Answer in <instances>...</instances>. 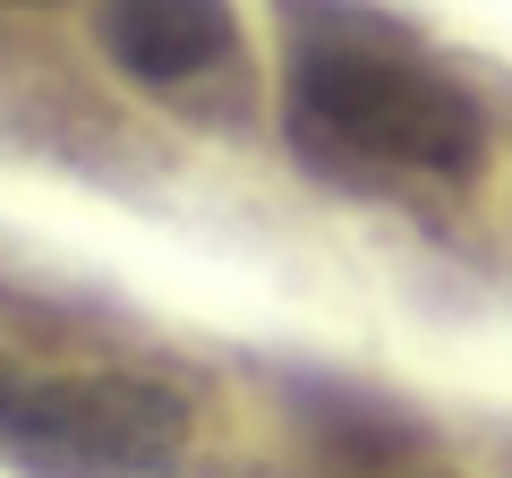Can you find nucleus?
<instances>
[{"label":"nucleus","mask_w":512,"mask_h":478,"mask_svg":"<svg viewBox=\"0 0 512 478\" xmlns=\"http://www.w3.org/2000/svg\"><path fill=\"white\" fill-rule=\"evenodd\" d=\"M282 129L333 180H470L487 111L393 18L350 0H282Z\"/></svg>","instance_id":"obj_1"},{"label":"nucleus","mask_w":512,"mask_h":478,"mask_svg":"<svg viewBox=\"0 0 512 478\" xmlns=\"http://www.w3.org/2000/svg\"><path fill=\"white\" fill-rule=\"evenodd\" d=\"M188 427V393L163 376L0 359V453L26 478H171Z\"/></svg>","instance_id":"obj_2"},{"label":"nucleus","mask_w":512,"mask_h":478,"mask_svg":"<svg viewBox=\"0 0 512 478\" xmlns=\"http://www.w3.org/2000/svg\"><path fill=\"white\" fill-rule=\"evenodd\" d=\"M94 35L137 86H197L239 52L231 0H94Z\"/></svg>","instance_id":"obj_3"},{"label":"nucleus","mask_w":512,"mask_h":478,"mask_svg":"<svg viewBox=\"0 0 512 478\" xmlns=\"http://www.w3.org/2000/svg\"><path fill=\"white\" fill-rule=\"evenodd\" d=\"M35 9H43V0H35Z\"/></svg>","instance_id":"obj_4"}]
</instances>
